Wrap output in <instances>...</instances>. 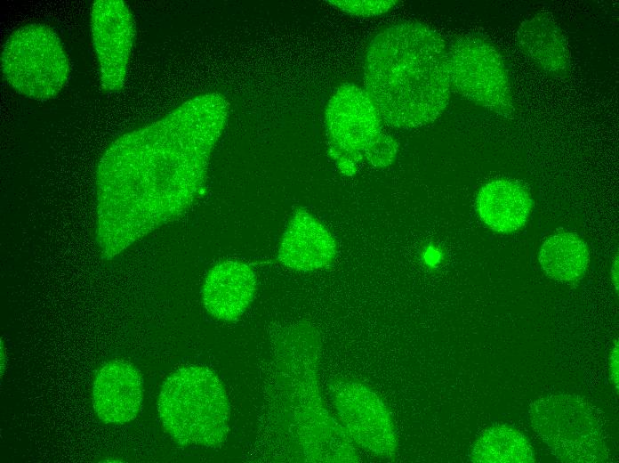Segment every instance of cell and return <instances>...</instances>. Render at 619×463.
Wrapping results in <instances>:
<instances>
[{
  "label": "cell",
  "mask_w": 619,
  "mask_h": 463,
  "mask_svg": "<svg viewBox=\"0 0 619 463\" xmlns=\"http://www.w3.org/2000/svg\"><path fill=\"white\" fill-rule=\"evenodd\" d=\"M229 109L222 95L202 94L110 144L96 170L95 233L102 258L113 259L177 220L203 195Z\"/></svg>",
  "instance_id": "6da1fadb"
},
{
  "label": "cell",
  "mask_w": 619,
  "mask_h": 463,
  "mask_svg": "<svg viewBox=\"0 0 619 463\" xmlns=\"http://www.w3.org/2000/svg\"><path fill=\"white\" fill-rule=\"evenodd\" d=\"M364 82L388 125L410 129L432 123L446 110L452 89L444 38L417 21L383 28L367 46Z\"/></svg>",
  "instance_id": "7a4b0ae2"
},
{
  "label": "cell",
  "mask_w": 619,
  "mask_h": 463,
  "mask_svg": "<svg viewBox=\"0 0 619 463\" xmlns=\"http://www.w3.org/2000/svg\"><path fill=\"white\" fill-rule=\"evenodd\" d=\"M320 341L316 330L299 324L278 345L283 395L290 431L306 461L356 462L352 441L323 407L317 382Z\"/></svg>",
  "instance_id": "3957f363"
},
{
  "label": "cell",
  "mask_w": 619,
  "mask_h": 463,
  "mask_svg": "<svg viewBox=\"0 0 619 463\" xmlns=\"http://www.w3.org/2000/svg\"><path fill=\"white\" fill-rule=\"evenodd\" d=\"M157 410L164 428L181 445L219 447L227 438L229 399L207 367L189 365L173 372L161 386Z\"/></svg>",
  "instance_id": "277c9868"
},
{
  "label": "cell",
  "mask_w": 619,
  "mask_h": 463,
  "mask_svg": "<svg viewBox=\"0 0 619 463\" xmlns=\"http://www.w3.org/2000/svg\"><path fill=\"white\" fill-rule=\"evenodd\" d=\"M531 426L555 458L568 463H599L609 452L593 409L575 394H558L535 401Z\"/></svg>",
  "instance_id": "5b68a950"
},
{
  "label": "cell",
  "mask_w": 619,
  "mask_h": 463,
  "mask_svg": "<svg viewBox=\"0 0 619 463\" xmlns=\"http://www.w3.org/2000/svg\"><path fill=\"white\" fill-rule=\"evenodd\" d=\"M1 67L16 92L42 101L56 96L69 76L68 59L60 37L43 24L23 26L9 37Z\"/></svg>",
  "instance_id": "8992f818"
},
{
  "label": "cell",
  "mask_w": 619,
  "mask_h": 463,
  "mask_svg": "<svg viewBox=\"0 0 619 463\" xmlns=\"http://www.w3.org/2000/svg\"><path fill=\"white\" fill-rule=\"evenodd\" d=\"M451 87L469 101L500 117L511 118L515 104L500 51L477 36L455 39L447 47Z\"/></svg>",
  "instance_id": "52a82bcc"
},
{
  "label": "cell",
  "mask_w": 619,
  "mask_h": 463,
  "mask_svg": "<svg viewBox=\"0 0 619 463\" xmlns=\"http://www.w3.org/2000/svg\"><path fill=\"white\" fill-rule=\"evenodd\" d=\"M329 152L341 173L352 175L366 152L384 134L382 118L366 90L341 85L325 115Z\"/></svg>",
  "instance_id": "ba28073f"
},
{
  "label": "cell",
  "mask_w": 619,
  "mask_h": 463,
  "mask_svg": "<svg viewBox=\"0 0 619 463\" xmlns=\"http://www.w3.org/2000/svg\"><path fill=\"white\" fill-rule=\"evenodd\" d=\"M334 404L342 427L358 445L374 455L394 456L398 442L390 414L371 388L358 382H342L334 388Z\"/></svg>",
  "instance_id": "9c48e42d"
},
{
  "label": "cell",
  "mask_w": 619,
  "mask_h": 463,
  "mask_svg": "<svg viewBox=\"0 0 619 463\" xmlns=\"http://www.w3.org/2000/svg\"><path fill=\"white\" fill-rule=\"evenodd\" d=\"M91 30L101 87L108 93L122 89L133 48L135 26L121 0H98L92 7Z\"/></svg>",
  "instance_id": "30bf717a"
},
{
  "label": "cell",
  "mask_w": 619,
  "mask_h": 463,
  "mask_svg": "<svg viewBox=\"0 0 619 463\" xmlns=\"http://www.w3.org/2000/svg\"><path fill=\"white\" fill-rule=\"evenodd\" d=\"M143 381L141 372L121 360L105 363L97 372L92 386V406L97 417L107 424H125L141 410Z\"/></svg>",
  "instance_id": "8fae6325"
},
{
  "label": "cell",
  "mask_w": 619,
  "mask_h": 463,
  "mask_svg": "<svg viewBox=\"0 0 619 463\" xmlns=\"http://www.w3.org/2000/svg\"><path fill=\"white\" fill-rule=\"evenodd\" d=\"M336 252V242L326 226L307 210L298 208L281 238L277 259L287 268L312 272L330 265Z\"/></svg>",
  "instance_id": "7c38bea8"
},
{
  "label": "cell",
  "mask_w": 619,
  "mask_h": 463,
  "mask_svg": "<svg viewBox=\"0 0 619 463\" xmlns=\"http://www.w3.org/2000/svg\"><path fill=\"white\" fill-rule=\"evenodd\" d=\"M257 288L255 272L237 260H225L211 268L202 287L207 313L221 321L238 319L253 302Z\"/></svg>",
  "instance_id": "4fadbf2b"
},
{
  "label": "cell",
  "mask_w": 619,
  "mask_h": 463,
  "mask_svg": "<svg viewBox=\"0 0 619 463\" xmlns=\"http://www.w3.org/2000/svg\"><path fill=\"white\" fill-rule=\"evenodd\" d=\"M517 44L526 56L543 72L566 77L571 68V57L566 35L553 17L538 12L521 22Z\"/></svg>",
  "instance_id": "5bb4252c"
},
{
  "label": "cell",
  "mask_w": 619,
  "mask_h": 463,
  "mask_svg": "<svg viewBox=\"0 0 619 463\" xmlns=\"http://www.w3.org/2000/svg\"><path fill=\"white\" fill-rule=\"evenodd\" d=\"M532 208V199L517 181L498 179L484 184L476 199L479 218L491 230L510 233L525 225Z\"/></svg>",
  "instance_id": "9a60e30c"
},
{
  "label": "cell",
  "mask_w": 619,
  "mask_h": 463,
  "mask_svg": "<svg viewBox=\"0 0 619 463\" xmlns=\"http://www.w3.org/2000/svg\"><path fill=\"white\" fill-rule=\"evenodd\" d=\"M538 260L550 278L561 282H573L586 272L590 253L580 237L571 232H560L543 242Z\"/></svg>",
  "instance_id": "2e32d148"
},
{
  "label": "cell",
  "mask_w": 619,
  "mask_h": 463,
  "mask_svg": "<svg viewBox=\"0 0 619 463\" xmlns=\"http://www.w3.org/2000/svg\"><path fill=\"white\" fill-rule=\"evenodd\" d=\"M470 460L477 463H533L535 454L527 438L507 425H495L475 442Z\"/></svg>",
  "instance_id": "e0dca14e"
},
{
  "label": "cell",
  "mask_w": 619,
  "mask_h": 463,
  "mask_svg": "<svg viewBox=\"0 0 619 463\" xmlns=\"http://www.w3.org/2000/svg\"><path fill=\"white\" fill-rule=\"evenodd\" d=\"M398 152V143L389 134H383L365 154L369 165L374 167L383 168L395 160Z\"/></svg>",
  "instance_id": "ac0fdd59"
},
{
  "label": "cell",
  "mask_w": 619,
  "mask_h": 463,
  "mask_svg": "<svg viewBox=\"0 0 619 463\" xmlns=\"http://www.w3.org/2000/svg\"><path fill=\"white\" fill-rule=\"evenodd\" d=\"M329 3L348 13L366 17L388 12L397 1H329Z\"/></svg>",
  "instance_id": "d6986e66"
},
{
  "label": "cell",
  "mask_w": 619,
  "mask_h": 463,
  "mask_svg": "<svg viewBox=\"0 0 619 463\" xmlns=\"http://www.w3.org/2000/svg\"><path fill=\"white\" fill-rule=\"evenodd\" d=\"M618 341L616 340L610 356H609V362H608V371H609V376L610 379L613 382L615 387L618 389V370H619V365H618Z\"/></svg>",
  "instance_id": "ffe728a7"
},
{
  "label": "cell",
  "mask_w": 619,
  "mask_h": 463,
  "mask_svg": "<svg viewBox=\"0 0 619 463\" xmlns=\"http://www.w3.org/2000/svg\"><path fill=\"white\" fill-rule=\"evenodd\" d=\"M611 277H612V281L615 287V289L618 288V260L617 258L614 262V264L611 269Z\"/></svg>",
  "instance_id": "44dd1931"
}]
</instances>
